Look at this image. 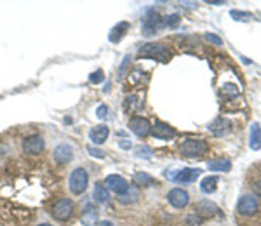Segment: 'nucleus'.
<instances>
[{"label":"nucleus","mask_w":261,"mask_h":226,"mask_svg":"<svg viewBox=\"0 0 261 226\" xmlns=\"http://www.w3.org/2000/svg\"><path fill=\"white\" fill-rule=\"evenodd\" d=\"M167 200L172 207H176V209H185V207L188 205V202H190V195H188L185 190H181V188H172V190L169 191Z\"/></svg>","instance_id":"nucleus-9"},{"label":"nucleus","mask_w":261,"mask_h":226,"mask_svg":"<svg viewBox=\"0 0 261 226\" xmlns=\"http://www.w3.org/2000/svg\"><path fill=\"white\" fill-rule=\"evenodd\" d=\"M87 184H89V174H87L86 169H82V167L75 169L70 176V181H68V186H70L71 193H73V195H80V193L86 191Z\"/></svg>","instance_id":"nucleus-3"},{"label":"nucleus","mask_w":261,"mask_h":226,"mask_svg":"<svg viewBox=\"0 0 261 226\" xmlns=\"http://www.w3.org/2000/svg\"><path fill=\"white\" fill-rule=\"evenodd\" d=\"M253 190H254V193H256L258 197H261V180H258L256 183L253 184Z\"/></svg>","instance_id":"nucleus-34"},{"label":"nucleus","mask_w":261,"mask_h":226,"mask_svg":"<svg viewBox=\"0 0 261 226\" xmlns=\"http://www.w3.org/2000/svg\"><path fill=\"white\" fill-rule=\"evenodd\" d=\"M200 169H183V171H179L178 174L172 178L176 183H181V184H187V183H195V180L200 176Z\"/></svg>","instance_id":"nucleus-14"},{"label":"nucleus","mask_w":261,"mask_h":226,"mask_svg":"<svg viewBox=\"0 0 261 226\" xmlns=\"http://www.w3.org/2000/svg\"><path fill=\"white\" fill-rule=\"evenodd\" d=\"M223 94H232V96H235V94H238V87L235 86V84H225L223 86Z\"/></svg>","instance_id":"nucleus-29"},{"label":"nucleus","mask_w":261,"mask_h":226,"mask_svg":"<svg viewBox=\"0 0 261 226\" xmlns=\"http://www.w3.org/2000/svg\"><path fill=\"white\" fill-rule=\"evenodd\" d=\"M129 30V23L127 21H120V23H117L115 26L112 28V31H110V42L113 44H119L122 40V37L125 35V31Z\"/></svg>","instance_id":"nucleus-15"},{"label":"nucleus","mask_w":261,"mask_h":226,"mask_svg":"<svg viewBox=\"0 0 261 226\" xmlns=\"http://www.w3.org/2000/svg\"><path fill=\"white\" fill-rule=\"evenodd\" d=\"M138 200V188L136 186H129V190L122 195H119V202L120 203H133Z\"/></svg>","instance_id":"nucleus-23"},{"label":"nucleus","mask_w":261,"mask_h":226,"mask_svg":"<svg viewBox=\"0 0 261 226\" xmlns=\"http://www.w3.org/2000/svg\"><path fill=\"white\" fill-rule=\"evenodd\" d=\"M108 199H110V193L105 188V184H96V186H94V200H96L97 203H106Z\"/></svg>","instance_id":"nucleus-22"},{"label":"nucleus","mask_w":261,"mask_h":226,"mask_svg":"<svg viewBox=\"0 0 261 226\" xmlns=\"http://www.w3.org/2000/svg\"><path fill=\"white\" fill-rule=\"evenodd\" d=\"M136 157L138 158H150L152 157V150L148 146H141V148L136 150Z\"/></svg>","instance_id":"nucleus-28"},{"label":"nucleus","mask_w":261,"mask_h":226,"mask_svg":"<svg viewBox=\"0 0 261 226\" xmlns=\"http://www.w3.org/2000/svg\"><path fill=\"white\" fill-rule=\"evenodd\" d=\"M52 216L58 221H68L73 216V202L68 199H63L52 207Z\"/></svg>","instance_id":"nucleus-5"},{"label":"nucleus","mask_w":261,"mask_h":226,"mask_svg":"<svg viewBox=\"0 0 261 226\" xmlns=\"http://www.w3.org/2000/svg\"><path fill=\"white\" fill-rule=\"evenodd\" d=\"M73 158V150H71L70 144L61 143L59 146H56L54 150V160L58 164H67L70 160Z\"/></svg>","instance_id":"nucleus-13"},{"label":"nucleus","mask_w":261,"mask_h":226,"mask_svg":"<svg viewBox=\"0 0 261 226\" xmlns=\"http://www.w3.org/2000/svg\"><path fill=\"white\" fill-rule=\"evenodd\" d=\"M133 181L136 186H143V188H148V186H152V184H155V180H153L150 174H146V172H136Z\"/></svg>","instance_id":"nucleus-19"},{"label":"nucleus","mask_w":261,"mask_h":226,"mask_svg":"<svg viewBox=\"0 0 261 226\" xmlns=\"http://www.w3.org/2000/svg\"><path fill=\"white\" fill-rule=\"evenodd\" d=\"M110 134V129L106 127V125H97V127H94L93 131H91L89 137L91 141H93L94 144H101L106 141V137H108Z\"/></svg>","instance_id":"nucleus-16"},{"label":"nucleus","mask_w":261,"mask_h":226,"mask_svg":"<svg viewBox=\"0 0 261 226\" xmlns=\"http://www.w3.org/2000/svg\"><path fill=\"white\" fill-rule=\"evenodd\" d=\"M129 129H131L138 137H146L152 134V124L144 117H133L129 120Z\"/></svg>","instance_id":"nucleus-6"},{"label":"nucleus","mask_w":261,"mask_h":226,"mask_svg":"<svg viewBox=\"0 0 261 226\" xmlns=\"http://www.w3.org/2000/svg\"><path fill=\"white\" fill-rule=\"evenodd\" d=\"M209 131L213 134H214L216 137H221V136H226V134L232 131V122L228 120V118H216V120H213L209 124Z\"/></svg>","instance_id":"nucleus-12"},{"label":"nucleus","mask_w":261,"mask_h":226,"mask_svg":"<svg viewBox=\"0 0 261 226\" xmlns=\"http://www.w3.org/2000/svg\"><path fill=\"white\" fill-rule=\"evenodd\" d=\"M179 153L188 158H197L207 153V143L204 139H185L179 146Z\"/></svg>","instance_id":"nucleus-2"},{"label":"nucleus","mask_w":261,"mask_h":226,"mask_svg":"<svg viewBox=\"0 0 261 226\" xmlns=\"http://www.w3.org/2000/svg\"><path fill=\"white\" fill-rule=\"evenodd\" d=\"M237 211L242 216H253L258 212V200L254 195H242L237 203Z\"/></svg>","instance_id":"nucleus-7"},{"label":"nucleus","mask_w":261,"mask_h":226,"mask_svg":"<svg viewBox=\"0 0 261 226\" xmlns=\"http://www.w3.org/2000/svg\"><path fill=\"white\" fill-rule=\"evenodd\" d=\"M129 61H131V58H129V56H127V58L124 59V63H122L120 71H119V73H120V77H124V70H125V68H127V67H129Z\"/></svg>","instance_id":"nucleus-35"},{"label":"nucleus","mask_w":261,"mask_h":226,"mask_svg":"<svg viewBox=\"0 0 261 226\" xmlns=\"http://www.w3.org/2000/svg\"><path fill=\"white\" fill-rule=\"evenodd\" d=\"M44 148H46V141L39 134H31L23 139V150L28 155H39L44 152Z\"/></svg>","instance_id":"nucleus-4"},{"label":"nucleus","mask_w":261,"mask_h":226,"mask_svg":"<svg viewBox=\"0 0 261 226\" xmlns=\"http://www.w3.org/2000/svg\"><path fill=\"white\" fill-rule=\"evenodd\" d=\"M178 23H179L178 14H171V16H166L164 18V24H167V26H176Z\"/></svg>","instance_id":"nucleus-30"},{"label":"nucleus","mask_w":261,"mask_h":226,"mask_svg":"<svg viewBox=\"0 0 261 226\" xmlns=\"http://www.w3.org/2000/svg\"><path fill=\"white\" fill-rule=\"evenodd\" d=\"M197 211H199V214H202V216H213V214H218V207H216L214 203H211L206 200V202L199 203Z\"/></svg>","instance_id":"nucleus-24"},{"label":"nucleus","mask_w":261,"mask_h":226,"mask_svg":"<svg viewBox=\"0 0 261 226\" xmlns=\"http://www.w3.org/2000/svg\"><path fill=\"white\" fill-rule=\"evenodd\" d=\"M89 80H91V84H101L103 80H105V73H103V70H97V71H94V73H91Z\"/></svg>","instance_id":"nucleus-27"},{"label":"nucleus","mask_w":261,"mask_h":226,"mask_svg":"<svg viewBox=\"0 0 261 226\" xmlns=\"http://www.w3.org/2000/svg\"><path fill=\"white\" fill-rule=\"evenodd\" d=\"M97 226H113L110 221H101V223H97Z\"/></svg>","instance_id":"nucleus-37"},{"label":"nucleus","mask_w":261,"mask_h":226,"mask_svg":"<svg viewBox=\"0 0 261 226\" xmlns=\"http://www.w3.org/2000/svg\"><path fill=\"white\" fill-rule=\"evenodd\" d=\"M39 226H52V225H49V223H42V225H39Z\"/></svg>","instance_id":"nucleus-39"},{"label":"nucleus","mask_w":261,"mask_h":226,"mask_svg":"<svg viewBox=\"0 0 261 226\" xmlns=\"http://www.w3.org/2000/svg\"><path fill=\"white\" fill-rule=\"evenodd\" d=\"M152 134H153V137L162 139V141H171L176 137L174 127H171V125L166 124V122H155L152 127Z\"/></svg>","instance_id":"nucleus-8"},{"label":"nucleus","mask_w":261,"mask_h":226,"mask_svg":"<svg viewBox=\"0 0 261 226\" xmlns=\"http://www.w3.org/2000/svg\"><path fill=\"white\" fill-rule=\"evenodd\" d=\"M82 223L86 226H96V223H97V209L93 205V203H87L86 209H84Z\"/></svg>","instance_id":"nucleus-18"},{"label":"nucleus","mask_w":261,"mask_h":226,"mask_svg":"<svg viewBox=\"0 0 261 226\" xmlns=\"http://www.w3.org/2000/svg\"><path fill=\"white\" fill-rule=\"evenodd\" d=\"M249 148L254 150V152L261 150V127H260V124H253V125H251Z\"/></svg>","instance_id":"nucleus-17"},{"label":"nucleus","mask_w":261,"mask_h":226,"mask_svg":"<svg viewBox=\"0 0 261 226\" xmlns=\"http://www.w3.org/2000/svg\"><path fill=\"white\" fill-rule=\"evenodd\" d=\"M164 24V21L160 20V16L155 11H148V14L144 16L143 20V33L144 35H152Z\"/></svg>","instance_id":"nucleus-11"},{"label":"nucleus","mask_w":261,"mask_h":226,"mask_svg":"<svg viewBox=\"0 0 261 226\" xmlns=\"http://www.w3.org/2000/svg\"><path fill=\"white\" fill-rule=\"evenodd\" d=\"M120 148L122 150H131V141H129V139L120 141Z\"/></svg>","instance_id":"nucleus-36"},{"label":"nucleus","mask_w":261,"mask_h":226,"mask_svg":"<svg viewBox=\"0 0 261 226\" xmlns=\"http://www.w3.org/2000/svg\"><path fill=\"white\" fill-rule=\"evenodd\" d=\"M105 188L106 190L115 191L117 195H122V193H125V191L129 190V183L122 178V176L112 174L105 180Z\"/></svg>","instance_id":"nucleus-10"},{"label":"nucleus","mask_w":261,"mask_h":226,"mask_svg":"<svg viewBox=\"0 0 261 226\" xmlns=\"http://www.w3.org/2000/svg\"><path fill=\"white\" fill-rule=\"evenodd\" d=\"M138 56L146 59H155L159 63H167L171 59V52L162 44H144L138 51Z\"/></svg>","instance_id":"nucleus-1"},{"label":"nucleus","mask_w":261,"mask_h":226,"mask_svg":"<svg viewBox=\"0 0 261 226\" xmlns=\"http://www.w3.org/2000/svg\"><path fill=\"white\" fill-rule=\"evenodd\" d=\"M230 16L234 18L235 21H251L253 20V14L244 12V11H235V9H232L230 11Z\"/></svg>","instance_id":"nucleus-26"},{"label":"nucleus","mask_w":261,"mask_h":226,"mask_svg":"<svg viewBox=\"0 0 261 226\" xmlns=\"http://www.w3.org/2000/svg\"><path fill=\"white\" fill-rule=\"evenodd\" d=\"M138 105H140V98H138L136 94H131V96H127V98L124 99V112L133 113L134 110L138 108Z\"/></svg>","instance_id":"nucleus-25"},{"label":"nucleus","mask_w":261,"mask_h":226,"mask_svg":"<svg viewBox=\"0 0 261 226\" xmlns=\"http://www.w3.org/2000/svg\"><path fill=\"white\" fill-rule=\"evenodd\" d=\"M216 186H218V178L216 176H207V178L202 180V183H200V190L204 193H214Z\"/></svg>","instance_id":"nucleus-20"},{"label":"nucleus","mask_w":261,"mask_h":226,"mask_svg":"<svg viewBox=\"0 0 261 226\" xmlns=\"http://www.w3.org/2000/svg\"><path fill=\"white\" fill-rule=\"evenodd\" d=\"M209 4H214V5H221L223 2L221 0H209Z\"/></svg>","instance_id":"nucleus-38"},{"label":"nucleus","mask_w":261,"mask_h":226,"mask_svg":"<svg viewBox=\"0 0 261 226\" xmlns=\"http://www.w3.org/2000/svg\"><path fill=\"white\" fill-rule=\"evenodd\" d=\"M206 39L209 40V42L216 44V45H223V40L219 39L218 35H214V33H206Z\"/></svg>","instance_id":"nucleus-33"},{"label":"nucleus","mask_w":261,"mask_h":226,"mask_svg":"<svg viewBox=\"0 0 261 226\" xmlns=\"http://www.w3.org/2000/svg\"><path fill=\"white\" fill-rule=\"evenodd\" d=\"M96 115H97V118H106V117H108V106L101 105L99 108L96 110Z\"/></svg>","instance_id":"nucleus-31"},{"label":"nucleus","mask_w":261,"mask_h":226,"mask_svg":"<svg viewBox=\"0 0 261 226\" xmlns=\"http://www.w3.org/2000/svg\"><path fill=\"white\" fill-rule=\"evenodd\" d=\"M87 152H89V153H91V155H93V157H96V158H105V155H106V153L103 152V150L93 148V146H89V150H87Z\"/></svg>","instance_id":"nucleus-32"},{"label":"nucleus","mask_w":261,"mask_h":226,"mask_svg":"<svg viewBox=\"0 0 261 226\" xmlns=\"http://www.w3.org/2000/svg\"><path fill=\"white\" fill-rule=\"evenodd\" d=\"M207 167L211 169V171H230L232 169V162L228 158H219V160H213V162H209L207 164Z\"/></svg>","instance_id":"nucleus-21"}]
</instances>
